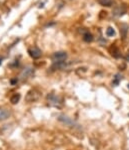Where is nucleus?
I'll return each mask as SVG.
<instances>
[{"label":"nucleus","instance_id":"nucleus-1","mask_svg":"<svg viewBox=\"0 0 129 150\" xmlns=\"http://www.w3.org/2000/svg\"><path fill=\"white\" fill-rule=\"evenodd\" d=\"M47 102L48 105L51 106V107L55 108H61L62 106V101L58 96L54 95V94H49L47 96Z\"/></svg>","mask_w":129,"mask_h":150},{"label":"nucleus","instance_id":"nucleus-2","mask_svg":"<svg viewBox=\"0 0 129 150\" xmlns=\"http://www.w3.org/2000/svg\"><path fill=\"white\" fill-rule=\"evenodd\" d=\"M39 98H40V92L34 89L27 93L26 97H25V100H26L27 102L31 103V102H36L37 100H39Z\"/></svg>","mask_w":129,"mask_h":150},{"label":"nucleus","instance_id":"nucleus-3","mask_svg":"<svg viewBox=\"0 0 129 150\" xmlns=\"http://www.w3.org/2000/svg\"><path fill=\"white\" fill-rule=\"evenodd\" d=\"M67 59V54L65 52H56L52 54V59L54 63H61V62H65Z\"/></svg>","mask_w":129,"mask_h":150},{"label":"nucleus","instance_id":"nucleus-4","mask_svg":"<svg viewBox=\"0 0 129 150\" xmlns=\"http://www.w3.org/2000/svg\"><path fill=\"white\" fill-rule=\"evenodd\" d=\"M28 52H29V55L32 57V59H37L39 57H41V54H42V52H41V50H39L37 47H33L31 48H29L28 50Z\"/></svg>","mask_w":129,"mask_h":150},{"label":"nucleus","instance_id":"nucleus-5","mask_svg":"<svg viewBox=\"0 0 129 150\" xmlns=\"http://www.w3.org/2000/svg\"><path fill=\"white\" fill-rule=\"evenodd\" d=\"M32 75H33V70H32L31 68H26V69H24V70L21 71L19 78H20V80H21V81H25V80L29 79Z\"/></svg>","mask_w":129,"mask_h":150},{"label":"nucleus","instance_id":"nucleus-6","mask_svg":"<svg viewBox=\"0 0 129 150\" xmlns=\"http://www.w3.org/2000/svg\"><path fill=\"white\" fill-rule=\"evenodd\" d=\"M58 120L60 122H62V123H64V124H66V125H68V126L74 125V122H73L70 118H68L67 116H65V115H60V116L58 117Z\"/></svg>","mask_w":129,"mask_h":150},{"label":"nucleus","instance_id":"nucleus-7","mask_svg":"<svg viewBox=\"0 0 129 150\" xmlns=\"http://www.w3.org/2000/svg\"><path fill=\"white\" fill-rule=\"evenodd\" d=\"M124 12H125V7H123V6H117V7H115L113 10V15L120 16L123 14Z\"/></svg>","mask_w":129,"mask_h":150},{"label":"nucleus","instance_id":"nucleus-8","mask_svg":"<svg viewBox=\"0 0 129 150\" xmlns=\"http://www.w3.org/2000/svg\"><path fill=\"white\" fill-rule=\"evenodd\" d=\"M9 116H10L9 111H7L6 109H0V121L6 120L7 118H9Z\"/></svg>","mask_w":129,"mask_h":150},{"label":"nucleus","instance_id":"nucleus-9","mask_svg":"<svg viewBox=\"0 0 129 150\" xmlns=\"http://www.w3.org/2000/svg\"><path fill=\"white\" fill-rule=\"evenodd\" d=\"M83 40L84 41H86V42H90V41L93 40V36H92V34L89 31H86L83 34Z\"/></svg>","mask_w":129,"mask_h":150},{"label":"nucleus","instance_id":"nucleus-10","mask_svg":"<svg viewBox=\"0 0 129 150\" xmlns=\"http://www.w3.org/2000/svg\"><path fill=\"white\" fill-rule=\"evenodd\" d=\"M20 98H21V96H20V94H13L12 96H11L10 98V101L12 104H17L18 102H19Z\"/></svg>","mask_w":129,"mask_h":150},{"label":"nucleus","instance_id":"nucleus-11","mask_svg":"<svg viewBox=\"0 0 129 150\" xmlns=\"http://www.w3.org/2000/svg\"><path fill=\"white\" fill-rule=\"evenodd\" d=\"M99 3L102 6H111L113 4L112 0H99Z\"/></svg>","mask_w":129,"mask_h":150},{"label":"nucleus","instance_id":"nucleus-12","mask_svg":"<svg viewBox=\"0 0 129 150\" xmlns=\"http://www.w3.org/2000/svg\"><path fill=\"white\" fill-rule=\"evenodd\" d=\"M106 35L109 36V38L115 35V30H114L113 27H108V28L106 29Z\"/></svg>","mask_w":129,"mask_h":150},{"label":"nucleus","instance_id":"nucleus-13","mask_svg":"<svg viewBox=\"0 0 129 150\" xmlns=\"http://www.w3.org/2000/svg\"><path fill=\"white\" fill-rule=\"evenodd\" d=\"M120 81H121L120 75H116V76H115V78H114V80H113V84L114 85H118Z\"/></svg>","mask_w":129,"mask_h":150},{"label":"nucleus","instance_id":"nucleus-14","mask_svg":"<svg viewBox=\"0 0 129 150\" xmlns=\"http://www.w3.org/2000/svg\"><path fill=\"white\" fill-rule=\"evenodd\" d=\"M6 0H0V5H3V4H5Z\"/></svg>","mask_w":129,"mask_h":150},{"label":"nucleus","instance_id":"nucleus-15","mask_svg":"<svg viewBox=\"0 0 129 150\" xmlns=\"http://www.w3.org/2000/svg\"><path fill=\"white\" fill-rule=\"evenodd\" d=\"M128 87H129V85H128Z\"/></svg>","mask_w":129,"mask_h":150}]
</instances>
